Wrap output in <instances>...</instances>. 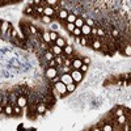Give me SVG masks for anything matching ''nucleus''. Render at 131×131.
I'll return each instance as SVG.
<instances>
[{
    "instance_id": "nucleus-1",
    "label": "nucleus",
    "mask_w": 131,
    "mask_h": 131,
    "mask_svg": "<svg viewBox=\"0 0 131 131\" xmlns=\"http://www.w3.org/2000/svg\"><path fill=\"white\" fill-rule=\"evenodd\" d=\"M70 73H71V78H72L73 83H80V81L83 80V76H84V73H83L80 70H72Z\"/></svg>"
},
{
    "instance_id": "nucleus-2",
    "label": "nucleus",
    "mask_w": 131,
    "mask_h": 131,
    "mask_svg": "<svg viewBox=\"0 0 131 131\" xmlns=\"http://www.w3.org/2000/svg\"><path fill=\"white\" fill-rule=\"evenodd\" d=\"M54 88H55L59 92V94H62V96H66V93H67V86H66V84L62 83L60 80L54 84Z\"/></svg>"
},
{
    "instance_id": "nucleus-3",
    "label": "nucleus",
    "mask_w": 131,
    "mask_h": 131,
    "mask_svg": "<svg viewBox=\"0 0 131 131\" xmlns=\"http://www.w3.org/2000/svg\"><path fill=\"white\" fill-rule=\"evenodd\" d=\"M12 24H9L8 21H3L2 25H0V31H2V34H5V33H10V30H12Z\"/></svg>"
},
{
    "instance_id": "nucleus-4",
    "label": "nucleus",
    "mask_w": 131,
    "mask_h": 131,
    "mask_svg": "<svg viewBox=\"0 0 131 131\" xmlns=\"http://www.w3.org/2000/svg\"><path fill=\"white\" fill-rule=\"evenodd\" d=\"M16 104L24 109V107L28 105V97H26L25 94H20V96L17 97V100H16Z\"/></svg>"
},
{
    "instance_id": "nucleus-5",
    "label": "nucleus",
    "mask_w": 131,
    "mask_h": 131,
    "mask_svg": "<svg viewBox=\"0 0 131 131\" xmlns=\"http://www.w3.org/2000/svg\"><path fill=\"white\" fill-rule=\"evenodd\" d=\"M57 75H59V73H58V68H55V67H49L46 70V78L49 80H51L52 78H55Z\"/></svg>"
},
{
    "instance_id": "nucleus-6",
    "label": "nucleus",
    "mask_w": 131,
    "mask_h": 131,
    "mask_svg": "<svg viewBox=\"0 0 131 131\" xmlns=\"http://www.w3.org/2000/svg\"><path fill=\"white\" fill-rule=\"evenodd\" d=\"M46 110H47V105H46L45 102L39 101V102L37 104V107H36L37 114H43V113H46Z\"/></svg>"
},
{
    "instance_id": "nucleus-7",
    "label": "nucleus",
    "mask_w": 131,
    "mask_h": 131,
    "mask_svg": "<svg viewBox=\"0 0 131 131\" xmlns=\"http://www.w3.org/2000/svg\"><path fill=\"white\" fill-rule=\"evenodd\" d=\"M60 81L64 83L66 85L70 84V83H73V80H72V78H71V73H70V72H68V73H62V75H60Z\"/></svg>"
},
{
    "instance_id": "nucleus-8",
    "label": "nucleus",
    "mask_w": 131,
    "mask_h": 131,
    "mask_svg": "<svg viewBox=\"0 0 131 131\" xmlns=\"http://www.w3.org/2000/svg\"><path fill=\"white\" fill-rule=\"evenodd\" d=\"M49 51H51V52L54 54V55H60V54H63V49H62V47H59V46H57L55 43L50 46Z\"/></svg>"
},
{
    "instance_id": "nucleus-9",
    "label": "nucleus",
    "mask_w": 131,
    "mask_h": 131,
    "mask_svg": "<svg viewBox=\"0 0 131 131\" xmlns=\"http://www.w3.org/2000/svg\"><path fill=\"white\" fill-rule=\"evenodd\" d=\"M43 15H45V16H50V17H52L54 15H55V10H54V8H52V7L46 5V7H43Z\"/></svg>"
},
{
    "instance_id": "nucleus-10",
    "label": "nucleus",
    "mask_w": 131,
    "mask_h": 131,
    "mask_svg": "<svg viewBox=\"0 0 131 131\" xmlns=\"http://www.w3.org/2000/svg\"><path fill=\"white\" fill-rule=\"evenodd\" d=\"M81 64H83V60H81V59L75 58V59L71 62V67H72V70H79V68L81 67Z\"/></svg>"
},
{
    "instance_id": "nucleus-11",
    "label": "nucleus",
    "mask_w": 131,
    "mask_h": 131,
    "mask_svg": "<svg viewBox=\"0 0 131 131\" xmlns=\"http://www.w3.org/2000/svg\"><path fill=\"white\" fill-rule=\"evenodd\" d=\"M68 13H70V12H68L67 9H60V10H58V18H59V20L66 21V18H67Z\"/></svg>"
},
{
    "instance_id": "nucleus-12",
    "label": "nucleus",
    "mask_w": 131,
    "mask_h": 131,
    "mask_svg": "<svg viewBox=\"0 0 131 131\" xmlns=\"http://www.w3.org/2000/svg\"><path fill=\"white\" fill-rule=\"evenodd\" d=\"M80 45L81 46H91V43H92V41H88V37H86V36H80Z\"/></svg>"
},
{
    "instance_id": "nucleus-13",
    "label": "nucleus",
    "mask_w": 131,
    "mask_h": 131,
    "mask_svg": "<svg viewBox=\"0 0 131 131\" xmlns=\"http://www.w3.org/2000/svg\"><path fill=\"white\" fill-rule=\"evenodd\" d=\"M91 46H92V49H94V50H101L102 43H101V41H100V39H94V41H92Z\"/></svg>"
},
{
    "instance_id": "nucleus-14",
    "label": "nucleus",
    "mask_w": 131,
    "mask_h": 131,
    "mask_svg": "<svg viewBox=\"0 0 131 131\" xmlns=\"http://www.w3.org/2000/svg\"><path fill=\"white\" fill-rule=\"evenodd\" d=\"M54 43H55L57 46L62 47V49H63L66 45H67V42H66V39H64V38H62V37H58V38L55 39V42H54Z\"/></svg>"
},
{
    "instance_id": "nucleus-15",
    "label": "nucleus",
    "mask_w": 131,
    "mask_h": 131,
    "mask_svg": "<svg viewBox=\"0 0 131 131\" xmlns=\"http://www.w3.org/2000/svg\"><path fill=\"white\" fill-rule=\"evenodd\" d=\"M80 29H81V36H89L91 34V26H88L86 24H84Z\"/></svg>"
},
{
    "instance_id": "nucleus-16",
    "label": "nucleus",
    "mask_w": 131,
    "mask_h": 131,
    "mask_svg": "<svg viewBox=\"0 0 131 131\" xmlns=\"http://www.w3.org/2000/svg\"><path fill=\"white\" fill-rule=\"evenodd\" d=\"M63 52H64V55H66V57H68L70 54L73 52V47H72L71 45H66V46L63 47Z\"/></svg>"
},
{
    "instance_id": "nucleus-17",
    "label": "nucleus",
    "mask_w": 131,
    "mask_h": 131,
    "mask_svg": "<svg viewBox=\"0 0 131 131\" xmlns=\"http://www.w3.org/2000/svg\"><path fill=\"white\" fill-rule=\"evenodd\" d=\"M84 24H85V21H84V18H83V17H76L75 23H73V25H75L76 28H81Z\"/></svg>"
},
{
    "instance_id": "nucleus-18",
    "label": "nucleus",
    "mask_w": 131,
    "mask_h": 131,
    "mask_svg": "<svg viewBox=\"0 0 131 131\" xmlns=\"http://www.w3.org/2000/svg\"><path fill=\"white\" fill-rule=\"evenodd\" d=\"M4 113H5L7 115H13V106L10 105V104L5 105V106H4Z\"/></svg>"
},
{
    "instance_id": "nucleus-19",
    "label": "nucleus",
    "mask_w": 131,
    "mask_h": 131,
    "mask_svg": "<svg viewBox=\"0 0 131 131\" xmlns=\"http://www.w3.org/2000/svg\"><path fill=\"white\" fill-rule=\"evenodd\" d=\"M41 38H42L43 42L51 43V41H50V31H43V33H42V36H41Z\"/></svg>"
},
{
    "instance_id": "nucleus-20",
    "label": "nucleus",
    "mask_w": 131,
    "mask_h": 131,
    "mask_svg": "<svg viewBox=\"0 0 131 131\" xmlns=\"http://www.w3.org/2000/svg\"><path fill=\"white\" fill-rule=\"evenodd\" d=\"M12 106H13V115H20L21 113H23V107L18 106L17 104H15Z\"/></svg>"
},
{
    "instance_id": "nucleus-21",
    "label": "nucleus",
    "mask_w": 131,
    "mask_h": 131,
    "mask_svg": "<svg viewBox=\"0 0 131 131\" xmlns=\"http://www.w3.org/2000/svg\"><path fill=\"white\" fill-rule=\"evenodd\" d=\"M76 15H73V13H68V16H67V18H66V23H75V20H76Z\"/></svg>"
},
{
    "instance_id": "nucleus-22",
    "label": "nucleus",
    "mask_w": 131,
    "mask_h": 131,
    "mask_svg": "<svg viewBox=\"0 0 131 131\" xmlns=\"http://www.w3.org/2000/svg\"><path fill=\"white\" fill-rule=\"evenodd\" d=\"M66 86H67V93L73 92V91L76 89V83H70V84H67Z\"/></svg>"
},
{
    "instance_id": "nucleus-23",
    "label": "nucleus",
    "mask_w": 131,
    "mask_h": 131,
    "mask_svg": "<svg viewBox=\"0 0 131 131\" xmlns=\"http://www.w3.org/2000/svg\"><path fill=\"white\" fill-rule=\"evenodd\" d=\"M71 34H73V37H80V36H81V29L75 26V29L71 31Z\"/></svg>"
},
{
    "instance_id": "nucleus-24",
    "label": "nucleus",
    "mask_w": 131,
    "mask_h": 131,
    "mask_svg": "<svg viewBox=\"0 0 131 131\" xmlns=\"http://www.w3.org/2000/svg\"><path fill=\"white\" fill-rule=\"evenodd\" d=\"M29 30H30V34H33V36H37L38 34V29L34 26V25H29Z\"/></svg>"
},
{
    "instance_id": "nucleus-25",
    "label": "nucleus",
    "mask_w": 131,
    "mask_h": 131,
    "mask_svg": "<svg viewBox=\"0 0 131 131\" xmlns=\"http://www.w3.org/2000/svg\"><path fill=\"white\" fill-rule=\"evenodd\" d=\"M33 13H34V8H33V7H26L25 10H24V15H26V16L33 15Z\"/></svg>"
},
{
    "instance_id": "nucleus-26",
    "label": "nucleus",
    "mask_w": 131,
    "mask_h": 131,
    "mask_svg": "<svg viewBox=\"0 0 131 131\" xmlns=\"http://www.w3.org/2000/svg\"><path fill=\"white\" fill-rule=\"evenodd\" d=\"M58 37H59V36H58L57 31H54V30L50 31V41H51V42H55V39H57Z\"/></svg>"
},
{
    "instance_id": "nucleus-27",
    "label": "nucleus",
    "mask_w": 131,
    "mask_h": 131,
    "mask_svg": "<svg viewBox=\"0 0 131 131\" xmlns=\"http://www.w3.org/2000/svg\"><path fill=\"white\" fill-rule=\"evenodd\" d=\"M54 57H55V55H54V54H52L51 51H49V50H47V51L45 52V59H46L47 62H49V60H51V59H52Z\"/></svg>"
},
{
    "instance_id": "nucleus-28",
    "label": "nucleus",
    "mask_w": 131,
    "mask_h": 131,
    "mask_svg": "<svg viewBox=\"0 0 131 131\" xmlns=\"http://www.w3.org/2000/svg\"><path fill=\"white\" fill-rule=\"evenodd\" d=\"M97 36L98 37H105L106 36V31L102 28H97Z\"/></svg>"
},
{
    "instance_id": "nucleus-29",
    "label": "nucleus",
    "mask_w": 131,
    "mask_h": 131,
    "mask_svg": "<svg viewBox=\"0 0 131 131\" xmlns=\"http://www.w3.org/2000/svg\"><path fill=\"white\" fill-rule=\"evenodd\" d=\"M110 33H112V37H113V38H118V37H119V30H118V29H115V28H114V29H112V30H110Z\"/></svg>"
},
{
    "instance_id": "nucleus-30",
    "label": "nucleus",
    "mask_w": 131,
    "mask_h": 131,
    "mask_svg": "<svg viewBox=\"0 0 131 131\" xmlns=\"http://www.w3.org/2000/svg\"><path fill=\"white\" fill-rule=\"evenodd\" d=\"M42 21H43V23H45V24H50L51 23V17L50 16H45V15H42Z\"/></svg>"
},
{
    "instance_id": "nucleus-31",
    "label": "nucleus",
    "mask_w": 131,
    "mask_h": 131,
    "mask_svg": "<svg viewBox=\"0 0 131 131\" xmlns=\"http://www.w3.org/2000/svg\"><path fill=\"white\" fill-rule=\"evenodd\" d=\"M45 2H46V4H47V5L54 7V5H57V4H58L59 0H45Z\"/></svg>"
},
{
    "instance_id": "nucleus-32",
    "label": "nucleus",
    "mask_w": 131,
    "mask_h": 131,
    "mask_svg": "<svg viewBox=\"0 0 131 131\" xmlns=\"http://www.w3.org/2000/svg\"><path fill=\"white\" fill-rule=\"evenodd\" d=\"M66 29H67V30L71 33V31L75 29V25H73L72 23H66Z\"/></svg>"
},
{
    "instance_id": "nucleus-33",
    "label": "nucleus",
    "mask_w": 131,
    "mask_h": 131,
    "mask_svg": "<svg viewBox=\"0 0 131 131\" xmlns=\"http://www.w3.org/2000/svg\"><path fill=\"white\" fill-rule=\"evenodd\" d=\"M47 64H49V67H55V68H58V64H57V62H55V59H51V60H49L47 62Z\"/></svg>"
},
{
    "instance_id": "nucleus-34",
    "label": "nucleus",
    "mask_w": 131,
    "mask_h": 131,
    "mask_svg": "<svg viewBox=\"0 0 131 131\" xmlns=\"http://www.w3.org/2000/svg\"><path fill=\"white\" fill-rule=\"evenodd\" d=\"M84 21H85V24L88 25V26H91V28L94 26V20H92V18H85Z\"/></svg>"
},
{
    "instance_id": "nucleus-35",
    "label": "nucleus",
    "mask_w": 131,
    "mask_h": 131,
    "mask_svg": "<svg viewBox=\"0 0 131 131\" xmlns=\"http://www.w3.org/2000/svg\"><path fill=\"white\" fill-rule=\"evenodd\" d=\"M101 128H102L104 131H113V130H114V127H113V126H112L110 123L105 125V126H104V127H101Z\"/></svg>"
},
{
    "instance_id": "nucleus-36",
    "label": "nucleus",
    "mask_w": 131,
    "mask_h": 131,
    "mask_svg": "<svg viewBox=\"0 0 131 131\" xmlns=\"http://www.w3.org/2000/svg\"><path fill=\"white\" fill-rule=\"evenodd\" d=\"M126 122V115L121 114V115H118V123H125Z\"/></svg>"
},
{
    "instance_id": "nucleus-37",
    "label": "nucleus",
    "mask_w": 131,
    "mask_h": 131,
    "mask_svg": "<svg viewBox=\"0 0 131 131\" xmlns=\"http://www.w3.org/2000/svg\"><path fill=\"white\" fill-rule=\"evenodd\" d=\"M79 70H80V71H81L83 73H85L86 71H88V64H85V63H83V64H81V67H80Z\"/></svg>"
},
{
    "instance_id": "nucleus-38",
    "label": "nucleus",
    "mask_w": 131,
    "mask_h": 131,
    "mask_svg": "<svg viewBox=\"0 0 131 131\" xmlns=\"http://www.w3.org/2000/svg\"><path fill=\"white\" fill-rule=\"evenodd\" d=\"M125 54H126L127 57L131 55V46H130V43H127V47L125 49Z\"/></svg>"
},
{
    "instance_id": "nucleus-39",
    "label": "nucleus",
    "mask_w": 131,
    "mask_h": 131,
    "mask_svg": "<svg viewBox=\"0 0 131 131\" xmlns=\"http://www.w3.org/2000/svg\"><path fill=\"white\" fill-rule=\"evenodd\" d=\"M59 80H60V76H59V75H57V76H55V78H52V79H51L50 81H51V84L54 85V84H55V83H58Z\"/></svg>"
},
{
    "instance_id": "nucleus-40",
    "label": "nucleus",
    "mask_w": 131,
    "mask_h": 131,
    "mask_svg": "<svg viewBox=\"0 0 131 131\" xmlns=\"http://www.w3.org/2000/svg\"><path fill=\"white\" fill-rule=\"evenodd\" d=\"M10 37H12V38H17V30L16 29L10 30Z\"/></svg>"
},
{
    "instance_id": "nucleus-41",
    "label": "nucleus",
    "mask_w": 131,
    "mask_h": 131,
    "mask_svg": "<svg viewBox=\"0 0 131 131\" xmlns=\"http://www.w3.org/2000/svg\"><path fill=\"white\" fill-rule=\"evenodd\" d=\"M83 63L89 64V63H91V58H84V59H83Z\"/></svg>"
},
{
    "instance_id": "nucleus-42",
    "label": "nucleus",
    "mask_w": 131,
    "mask_h": 131,
    "mask_svg": "<svg viewBox=\"0 0 131 131\" xmlns=\"http://www.w3.org/2000/svg\"><path fill=\"white\" fill-rule=\"evenodd\" d=\"M3 112H4V107H3V106H2V105H0V114H2V113H3Z\"/></svg>"
},
{
    "instance_id": "nucleus-43",
    "label": "nucleus",
    "mask_w": 131,
    "mask_h": 131,
    "mask_svg": "<svg viewBox=\"0 0 131 131\" xmlns=\"http://www.w3.org/2000/svg\"><path fill=\"white\" fill-rule=\"evenodd\" d=\"M75 41H76V42L79 43V42H80V37H75Z\"/></svg>"
},
{
    "instance_id": "nucleus-44",
    "label": "nucleus",
    "mask_w": 131,
    "mask_h": 131,
    "mask_svg": "<svg viewBox=\"0 0 131 131\" xmlns=\"http://www.w3.org/2000/svg\"><path fill=\"white\" fill-rule=\"evenodd\" d=\"M2 100H3V96L0 94V105H2Z\"/></svg>"
}]
</instances>
